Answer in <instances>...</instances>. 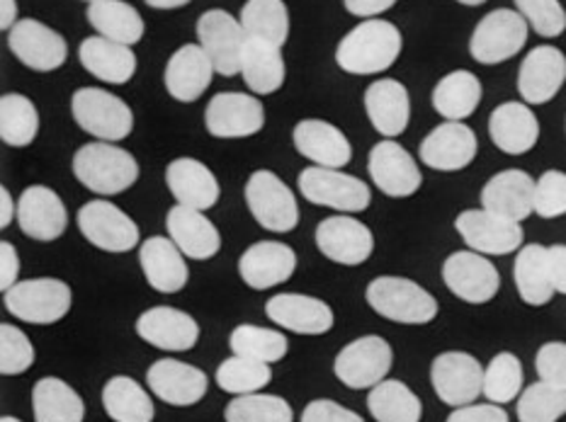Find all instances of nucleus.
<instances>
[{"label": "nucleus", "instance_id": "nucleus-51", "mask_svg": "<svg viewBox=\"0 0 566 422\" xmlns=\"http://www.w3.org/2000/svg\"><path fill=\"white\" fill-rule=\"evenodd\" d=\"M535 214L539 219L566 214V172L547 170L535 180Z\"/></svg>", "mask_w": 566, "mask_h": 422}, {"label": "nucleus", "instance_id": "nucleus-16", "mask_svg": "<svg viewBox=\"0 0 566 422\" xmlns=\"http://www.w3.org/2000/svg\"><path fill=\"white\" fill-rule=\"evenodd\" d=\"M367 172H370L375 188L391 200L413 197L423 184V172L418 168L416 158L391 139L373 146L370 156H367Z\"/></svg>", "mask_w": 566, "mask_h": 422}, {"label": "nucleus", "instance_id": "nucleus-3", "mask_svg": "<svg viewBox=\"0 0 566 422\" xmlns=\"http://www.w3.org/2000/svg\"><path fill=\"white\" fill-rule=\"evenodd\" d=\"M373 312L401 326H428L438 318L436 296L409 277H377L365 289Z\"/></svg>", "mask_w": 566, "mask_h": 422}, {"label": "nucleus", "instance_id": "nucleus-49", "mask_svg": "<svg viewBox=\"0 0 566 422\" xmlns=\"http://www.w3.org/2000/svg\"><path fill=\"white\" fill-rule=\"evenodd\" d=\"M36 359L32 340L20 328L3 323L0 326V374L20 377L30 371Z\"/></svg>", "mask_w": 566, "mask_h": 422}, {"label": "nucleus", "instance_id": "nucleus-35", "mask_svg": "<svg viewBox=\"0 0 566 422\" xmlns=\"http://www.w3.org/2000/svg\"><path fill=\"white\" fill-rule=\"evenodd\" d=\"M282 46L249 36L241 54V76L249 91L255 95H273L285 83V59Z\"/></svg>", "mask_w": 566, "mask_h": 422}, {"label": "nucleus", "instance_id": "nucleus-28", "mask_svg": "<svg viewBox=\"0 0 566 422\" xmlns=\"http://www.w3.org/2000/svg\"><path fill=\"white\" fill-rule=\"evenodd\" d=\"M482 209L523 223L535 214V180L521 168L496 172L482 188Z\"/></svg>", "mask_w": 566, "mask_h": 422}, {"label": "nucleus", "instance_id": "nucleus-43", "mask_svg": "<svg viewBox=\"0 0 566 422\" xmlns=\"http://www.w3.org/2000/svg\"><path fill=\"white\" fill-rule=\"evenodd\" d=\"M241 28L249 36L268 40L277 46L290 36V12L285 0H249L241 8Z\"/></svg>", "mask_w": 566, "mask_h": 422}, {"label": "nucleus", "instance_id": "nucleus-46", "mask_svg": "<svg viewBox=\"0 0 566 422\" xmlns=\"http://www.w3.org/2000/svg\"><path fill=\"white\" fill-rule=\"evenodd\" d=\"M214 379L221 391L233 395H249L263 391L273 381V369H270V365L255 362V359L233 355L219 365Z\"/></svg>", "mask_w": 566, "mask_h": 422}, {"label": "nucleus", "instance_id": "nucleus-13", "mask_svg": "<svg viewBox=\"0 0 566 422\" xmlns=\"http://www.w3.org/2000/svg\"><path fill=\"white\" fill-rule=\"evenodd\" d=\"M454 231L460 233L464 245L474 253L511 255L523 247V226L518 221L499 217L486 209H464L454 219Z\"/></svg>", "mask_w": 566, "mask_h": 422}, {"label": "nucleus", "instance_id": "nucleus-25", "mask_svg": "<svg viewBox=\"0 0 566 422\" xmlns=\"http://www.w3.org/2000/svg\"><path fill=\"white\" fill-rule=\"evenodd\" d=\"M137 335L156 350L188 352L200 340V326L180 308L154 306L137 318Z\"/></svg>", "mask_w": 566, "mask_h": 422}, {"label": "nucleus", "instance_id": "nucleus-38", "mask_svg": "<svg viewBox=\"0 0 566 422\" xmlns=\"http://www.w3.org/2000/svg\"><path fill=\"white\" fill-rule=\"evenodd\" d=\"M34 422H83L85 403L64 379L44 377L32 389Z\"/></svg>", "mask_w": 566, "mask_h": 422}, {"label": "nucleus", "instance_id": "nucleus-10", "mask_svg": "<svg viewBox=\"0 0 566 422\" xmlns=\"http://www.w3.org/2000/svg\"><path fill=\"white\" fill-rule=\"evenodd\" d=\"M394 365L391 345L379 335H363L336 355L334 374L353 391L375 389L389 377Z\"/></svg>", "mask_w": 566, "mask_h": 422}, {"label": "nucleus", "instance_id": "nucleus-27", "mask_svg": "<svg viewBox=\"0 0 566 422\" xmlns=\"http://www.w3.org/2000/svg\"><path fill=\"white\" fill-rule=\"evenodd\" d=\"M180 247L168 235H151L139 247V265L144 279L161 294H178L186 289L190 270Z\"/></svg>", "mask_w": 566, "mask_h": 422}, {"label": "nucleus", "instance_id": "nucleus-47", "mask_svg": "<svg viewBox=\"0 0 566 422\" xmlns=\"http://www.w3.org/2000/svg\"><path fill=\"white\" fill-rule=\"evenodd\" d=\"M227 422H294L292 405L273 393L237 395L224 411Z\"/></svg>", "mask_w": 566, "mask_h": 422}, {"label": "nucleus", "instance_id": "nucleus-52", "mask_svg": "<svg viewBox=\"0 0 566 422\" xmlns=\"http://www.w3.org/2000/svg\"><path fill=\"white\" fill-rule=\"evenodd\" d=\"M539 381L566 391V342H545L535 355Z\"/></svg>", "mask_w": 566, "mask_h": 422}, {"label": "nucleus", "instance_id": "nucleus-1", "mask_svg": "<svg viewBox=\"0 0 566 422\" xmlns=\"http://www.w3.org/2000/svg\"><path fill=\"white\" fill-rule=\"evenodd\" d=\"M401 32L387 20H365L353 28L336 49V64L353 76H375L397 64L401 54Z\"/></svg>", "mask_w": 566, "mask_h": 422}, {"label": "nucleus", "instance_id": "nucleus-50", "mask_svg": "<svg viewBox=\"0 0 566 422\" xmlns=\"http://www.w3.org/2000/svg\"><path fill=\"white\" fill-rule=\"evenodd\" d=\"M515 8L539 36H559L566 30V12L559 0H515Z\"/></svg>", "mask_w": 566, "mask_h": 422}, {"label": "nucleus", "instance_id": "nucleus-23", "mask_svg": "<svg viewBox=\"0 0 566 422\" xmlns=\"http://www.w3.org/2000/svg\"><path fill=\"white\" fill-rule=\"evenodd\" d=\"M566 83V56L557 46H535L523 59L518 71V93L525 105H545L555 101Z\"/></svg>", "mask_w": 566, "mask_h": 422}, {"label": "nucleus", "instance_id": "nucleus-62", "mask_svg": "<svg viewBox=\"0 0 566 422\" xmlns=\"http://www.w3.org/2000/svg\"><path fill=\"white\" fill-rule=\"evenodd\" d=\"M0 422H22V420H18V418H10V415H6L3 420H0Z\"/></svg>", "mask_w": 566, "mask_h": 422}, {"label": "nucleus", "instance_id": "nucleus-61", "mask_svg": "<svg viewBox=\"0 0 566 422\" xmlns=\"http://www.w3.org/2000/svg\"><path fill=\"white\" fill-rule=\"evenodd\" d=\"M458 3H462V6H470V8H476V6H484L486 0H458Z\"/></svg>", "mask_w": 566, "mask_h": 422}, {"label": "nucleus", "instance_id": "nucleus-20", "mask_svg": "<svg viewBox=\"0 0 566 422\" xmlns=\"http://www.w3.org/2000/svg\"><path fill=\"white\" fill-rule=\"evenodd\" d=\"M479 154L476 134L464 122H442L418 148L423 166L438 172H460L474 163Z\"/></svg>", "mask_w": 566, "mask_h": 422}, {"label": "nucleus", "instance_id": "nucleus-24", "mask_svg": "<svg viewBox=\"0 0 566 422\" xmlns=\"http://www.w3.org/2000/svg\"><path fill=\"white\" fill-rule=\"evenodd\" d=\"M265 316L277 328L297 335H326L336 323L334 308L326 302L294 292L270 296L265 304Z\"/></svg>", "mask_w": 566, "mask_h": 422}, {"label": "nucleus", "instance_id": "nucleus-63", "mask_svg": "<svg viewBox=\"0 0 566 422\" xmlns=\"http://www.w3.org/2000/svg\"><path fill=\"white\" fill-rule=\"evenodd\" d=\"M85 3H88V6H91V3H97V0H85Z\"/></svg>", "mask_w": 566, "mask_h": 422}, {"label": "nucleus", "instance_id": "nucleus-22", "mask_svg": "<svg viewBox=\"0 0 566 422\" xmlns=\"http://www.w3.org/2000/svg\"><path fill=\"white\" fill-rule=\"evenodd\" d=\"M146 387L158 401L176 408H190L207 395L209 379L202 369L180 362V359H156L146 371Z\"/></svg>", "mask_w": 566, "mask_h": 422}, {"label": "nucleus", "instance_id": "nucleus-36", "mask_svg": "<svg viewBox=\"0 0 566 422\" xmlns=\"http://www.w3.org/2000/svg\"><path fill=\"white\" fill-rule=\"evenodd\" d=\"M513 279L518 296L527 306H547L555 299V284H552L549 275V260L547 247L539 243L523 245L513 263Z\"/></svg>", "mask_w": 566, "mask_h": 422}, {"label": "nucleus", "instance_id": "nucleus-15", "mask_svg": "<svg viewBox=\"0 0 566 422\" xmlns=\"http://www.w3.org/2000/svg\"><path fill=\"white\" fill-rule=\"evenodd\" d=\"M197 36H200V46L212 59L219 76H239L241 54L245 40H249V34L241 28V20L233 18L227 10H207L197 20Z\"/></svg>", "mask_w": 566, "mask_h": 422}, {"label": "nucleus", "instance_id": "nucleus-18", "mask_svg": "<svg viewBox=\"0 0 566 422\" xmlns=\"http://www.w3.org/2000/svg\"><path fill=\"white\" fill-rule=\"evenodd\" d=\"M18 226L36 243H52L69 229V211L61 197L46 184H30L18 197Z\"/></svg>", "mask_w": 566, "mask_h": 422}, {"label": "nucleus", "instance_id": "nucleus-37", "mask_svg": "<svg viewBox=\"0 0 566 422\" xmlns=\"http://www.w3.org/2000/svg\"><path fill=\"white\" fill-rule=\"evenodd\" d=\"M482 81L472 71H452L433 91V107L446 122L470 119L482 103Z\"/></svg>", "mask_w": 566, "mask_h": 422}, {"label": "nucleus", "instance_id": "nucleus-2", "mask_svg": "<svg viewBox=\"0 0 566 422\" xmlns=\"http://www.w3.org/2000/svg\"><path fill=\"white\" fill-rule=\"evenodd\" d=\"M73 176L101 197H115L134 188L139 180V163L125 148L107 141L81 146L73 156Z\"/></svg>", "mask_w": 566, "mask_h": 422}, {"label": "nucleus", "instance_id": "nucleus-55", "mask_svg": "<svg viewBox=\"0 0 566 422\" xmlns=\"http://www.w3.org/2000/svg\"><path fill=\"white\" fill-rule=\"evenodd\" d=\"M18 277H20V255L15 251V245L3 241L0 243V289H3V294L15 287Z\"/></svg>", "mask_w": 566, "mask_h": 422}, {"label": "nucleus", "instance_id": "nucleus-9", "mask_svg": "<svg viewBox=\"0 0 566 422\" xmlns=\"http://www.w3.org/2000/svg\"><path fill=\"white\" fill-rule=\"evenodd\" d=\"M83 239L103 253H129L139 245V226L129 214L107 200L85 202L76 214Z\"/></svg>", "mask_w": 566, "mask_h": 422}, {"label": "nucleus", "instance_id": "nucleus-29", "mask_svg": "<svg viewBox=\"0 0 566 422\" xmlns=\"http://www.w3.org/2000/svg\"><path fill=\"white\" fill-rule=\"evenodd\" d=\"M166 231L182 255L197 260V263L212 260L221 251V233L209 217H205V211L182 204L170 207L166 214Z\"/></svg>", "mask_w": 566, "mask_h": 422}, {"label": "nucleus", "instance_id": "nucleus-33", "mask_svg": "<svg viewBox=\"0 0 566 422\" xmlns=\"http://www.w3.org/2000/svg\"><path fill=\"white\" fill-rule=\"evenodd\" d=\"M365 112L377 134L394 139L406 131L411 122V97L403 83L379 78L365 91Z\"/></svg>", "mask_w": 566, "mask_h": 422}, {"label": "nucleus", "instance_id": "nucleus-44", "mask_svg": "<svg viewBox=\"0 0 566 422\" xmlns=\"http://www.w3.org/2000/svg\"><path fill=\"white\" fill-rule=\"evenodd\" d=\"M40 134V112L30 97L8 93L0 101V139L12 148L30 146Z\"/></svg>", "mask_w": 566, "mask_h": 422}, {"label": "nucleus", "instance_id": "nucleus-14", "mask_svg": "<svg viewBox=\"0 0 566 422\" xmlns=\"http://www.w3.org/2000/svg\"><path fill=\"white\" fill-rule=\"evenodd\" d=\"M316 247L336 265L358 267L375 253V235L367 223L350 214L328 217L316 226Z\"/></svg>", "mask_w": 566, "mask_h": 422}, {"label": "nucleus", "instance_id": "nucleus-32", "mask_svg": "<svg viewBox=\"0 0 566 422\" xmlns=\"http://www.w3.org/2000/svg\"><path fill=\"white\" fill-rule=\"evenodd\" d=\"M166 184L178 204L197 211L212 209L221 197L217 176L197 158L170 160L166 168Z\"/></svg>", "mask_w": 566, "mask_h": 422}, {"label": "nucleus", "instance_id": "nucleus-6", "mask_svg": "<svg viewBox=\"0 0 566 422\" xmlns=\"http://www.w3.org/2000/svg\"><path fill=\"white\" fill-rule=\"evenodd\" d=\"M73 119L97 141H125L134 129V115L125 101L101 88H81L71 101Z\"/></svg>", "mask_w": 566, "mask_h": 422}, {"label": "nucleus", "instance_id": "nucleus-30", "mask_svg": "<svg viewBox=\"0 0 566 422\" xmlns=\"http://www.w3.org/2000/svg\"><path fill=\"white\" fill-rule=\"evenodd\" d=\"M214 64L200 44H186L168 59L164 83L178 103L200 101L214 76Z\"/></svg>", "mask_w": 566, "mask_h": 422}, {"label": "nucleus", "instance_id": "nucleus-53", "mask_svg": "<svg viewBox=\"0 0 566 422\" xmlns=\"http://www.w3.org/2000/svg\"><path fill=\"white\" fill-rule=\"evenodd\" d=\"M302 422H365L358 413L350 411V408L340 405L328 399H316L304 408Z\"/></svg>", "mask_w": 566, "mask_h": 422}, {"label": "nucleus", "instance_id": "nucleus-57", "mask_svg": "<svg viewBox=\"0 0 566 422\" xmlns=\"http://www.w3.org/2000/svg\"><path fill=\"white\" fill-rule=\"evenodd\" d=\"M397 0H343V6L355 18H377L381 12H387L389 8H394Z\"/></svg>", "mask_w": 566, "mask_h": 422}, {"label": "nucleus", "instance_id": "nucleus-60", "mask_svg": "<svg viewBox=\"0 0 566 422\" xmlns=\"http://www.w3.org/2000/svg\"><path fill=\"white\" fill-rule=\"evenodd\" d=\"M144 3L154 10H176L192 3V0H144Z\"/></svg>", "mask_w": 566, "mask_h": 422}, {"label": "nucleus", "instance_id": "nucleus-26", "mask_svg": "<svg viewBox=\"0 0 566 422\" xmlns=\"http://www.w3.org/2000/svg\"><path fill=\"white\" fill-rule=\"evenodd\" d=\"M292 141L297 154L318 168L343 170L353 160L348 136L324 119H302L292 131Z\"/></svg>", "mask_w": 566, "mask_h": 422}, {"label": "nucleus", "instance_id": "nucleus-12", "mask_svg": "<svg viewBox=\"0 0 566 422\" xmlns=\"http://www.w3.org/2000/svg\"><path fill=\"white\" fill-rule=\"evenodd\" d=\"M442 282L450 294L464 304H489L496 299L501 289V275L496 265L482 253L458 251L442 263Z\"/></svg>", "mask_w": 566, "mask_h": 422}, {"label": "nucleus", "instance_id": "nucleus-17", "mask_svg": "<svg viewBox=\"0 0 566 422\" xmlns=\"http://www.w3.org/2000/svg\"><path fill=\"white\" fill-rule=\"evenodd\" d=\"M205 127L217 139H249L265 127L263 103L245 93H219L205 109Z\"/></svg>", "mask_w": 566, "mask_h": 422}, {"label": "nucleus", "instance_id": "nucleus-39", "mask_svg": "<svg viewBox=\"0 0 566 422\" xmlns=\"http://www.w3.org/2000/svg\"><path fill=\"white\" fill-rule=\"evenodd\" d=\"M85 18L97 34L117 44L134 46L144 36L142 15L125 0H97L85 10Z\"/></svg>", "mask_w": 566, "mask_h": 422}, {"label": "nucleus", "instance_id": "nucleus-19", "mask_svg": "<svg viewBox=\"0 0 566 422\" xmlns=\"http://www.w3.org/2000/svg\"><path fill=\"white\" fill-rule=\"evenodd\" d=\"M8 46L20 64L40 73L61 68L69 56V44L64 36L32 18L20 20L8 32Z\"/></svg>", "mask_w": 566, "mask_h": 422}, {"label": "nucleus", "instance_id": "nucleus-41", "mask_svg": "<svg viewBox=\"0 0 566 422\" xmlns=\"http://www.w3.org/2000/svg\"><path fill=\"white\" fill-rule=\"evenodd\" d=\"M367 411L375 422H421L423 403L403 381L385 379L370 389Z\"/></svg>", "mask_w": 566, "mask_h": 422}, {"label": "nucleus", "instance_id": "nucleus-42", "mask_svg": "<svg viewBox=\"0 0 566 422\" xmlns=\"http://www.w3.org/2000/svg\"><path fill=\"white\" fill-rule=\"evenodd\" d=\"M229 347L233 355L249 357L263 365L282 362L290 352L285 333L261 326H237L229 335Z\"/></svg>", "mask_w": 566, "mask_h": 422}, {"label": "nucleus", "instance_id": "nucleus-8", "mask_svg": "<svg viewBox=\"0 0 566 422\" xmlns=\"http://www.w3.org/2000/svg\"><path fill=\"white\" fill-rule=\"evenodd\" d=\"M527 20L518 10L499 8L479 20L470 40V54L484 66H496L521 54L527 42Z\"/></svg>", "mask_w": 566, "mask_h": 422}, {"label": "nucleus", "instance_id": "nucleus-54", "mask_svg": "<svg viewBox=\"0 0 566 422\" xmlns=\"http://www.w3.org/2000/svg\"><path fill=\"white\" fill-rule=\"evenodd\" d=\"M446 422H511L506 408L496 403H472L454 408Z\"/></svg>", "mask_w": 566, "mask_h": 422}, {"label": "nucleus", "instance_id": "nucleus-56", "mask_svg": "<svg viewBox=\"0 0 566 422\" xmlns=\"http://www.w3.org/2000/svg\"><path fill=\"white\" fill-rule=\"evenodd\" d=\"M547 260H549V275H552V284H555V292L566 296V245L562 243L549 245Z\"/></svg>", "mask_w": 566, "mask_h": 422}, {"label": "nucleus", "instance_id": "nucleus-45", "mask_svg": "<svg viewBox=\"0 0 566 422\" xmlns=\"http://www.w3.org/2000/svg\"><path fill=\"white\" fill-rule=\"evenodd\" d=\"M525 371L521 359L513 352H499L491 362L484 367V395L489 403L509 405L518 401L523 393Z\"/></svg>", "mask_w": 566, "mask_h": 422}, {"label": "nucleus", "instance_id": "nucleus-31", "mask_svg": "<svg viewBox=\"0 0 566 422\" xmlns=\"http://www.w3.org/2000/svg\"><path fill=\"white\" fill-rule=\"evenodd\" d=\"M489 136L509 156L531 154L539 141V122L525 103H503L489 117Z\"/></svg>", "mask_w": 566, "mask_h": 422}, {"label": "nucleus", "instance_id": "nucleus-7", "mask_svg": "<svg viewBox=\"0 0 566 422\" xmlns=\"http://www.w3.org/2000/svg\"><path fill=\"white\" fill-rule=\"evenodd\" d=\"M245 204L265 231L290 233L300 226L297 197L273 170H255L245 182Z\"/></svg>", "mask_w": 566, "mask_h": 422}, {"label": "nucleus", "instance_id": "nucleus-4", "mask_svg": "<svg viewBox=\"0 0 566 422\" xmlns=\"http://www.w3.org/2000/svg\"><path fill=\"white\" fill-rule=\"evenodd\" d=\"M10 316L30 326H54L73 306V289L64 279L36 277L18 282L3 294Z\"/></svg>", "mask_w": 566, "mask_h": 422}, {"label": "nucleus", "instance_id": "nucleus-21", "mask_svg": "<svg viewBox=\"0 0 566 422\" xmlns=\"http://www.w3.org/2000/svg\"><path fill=\"white\" fill-rule=\"evenodd\" d=\"M294 270H297V253L280 241H258L239 257V277L253 292L280 287L292 279Z\"/></svg>", "mask_w": 566, "mask_h": 422}, {"label": "nucleus", "instance_id": "nucleus-59", "mask_svg": "<svg viewBox=\"0 0 566 422\" xmlns=\"http://www.w3.org/2000/svg\"><path fill=\"white\" fill-rule=\"evenodd\" d=\"M18 22V0H0V28L3 32H10Z\"/></svg>", "mask_w": 566, "mask_h": 422}, {"label": "nucleus", "instance_id": "nucleus-58", "mask_svg": "<svg viewBox=\"0 0 566 422\" xmlns=\"http://www.w3.org/2000/svg\"><path fill=\"white\" fill-rule=\"evenodd\" d=\"M18 219V202L8 188H0V229H8Z\"/></svg>", "mask_w": 566, "mask_h": 422}, {"label": "nucleus", "instance_id": "nucleus-11", "mask_svg": "<svg viewBox=\"0 0 566 422\" xmlns=\"http://www.w3.org/2000/svg\"><path fill=\"white\" fill-rule=\"evenodd\" d=\"M430 383L446 405H472L479 395H484V367L470 352H440L430 365Z\"/></svg>", "mask_w": 566, "mask_h": 422}, {"label": "nucleus", "instance_id": "nucleus-5", "mask_svg": "<svg viewBox=\"0 0 566 422\" xmlns=\"http://www.w3.org/2000/svg\"><path fill=\"white\" fill-rule=\"evenodd\" d=\"M297 188L310 204L334 209L340 214H358L373 204L370 184L336 168H304Z\"/></svg>", "mask_w": 566, "mask_h": 422}, {"label": "nucleus", "instance_id": "nucleus-34", "mask_svg": "<svg viewBox=\"0 0 566 422\" xmlns=\"http://www.w3.org/2000/svg\"><path fill=\"white\" fill-rule=\"evenodd\" d=\"M78 59L85 71L109 85H125L137 73V56H134L132 46L105 40V36L83 40Z\"/></svg>", "mask_w": 566, "mask_h": 422}, {"label": "nucleus", "instance_id": "nucleus-40", "mask_svg": "<svg viewBox=\"0 0 566 422\" xmlns=\"http://www.w3.org/2000/svg\"><path fill=\"white\" fill-rule=\"evenodd\" d=\"M103 408L113 422H154L151 393L129 377H113L103 389Z\"/></svg>", "mask_w": 566, "mask_h": 422}, {"label": "nucleus", "instance_id": "nucleus-48", "mask_svg": "<svg viewBox=\"0 0 566 422\" xmlns=\"http://www.w3.org/2000/svg\"><path fill=\"white\" fill-rule=\"evenodd\" d=\"M515 413L521 422H559L566 415V391L545 381L531 383L518 395Z\"/></svg>", "mask_w": 566, "mask_h": 422}]
</instances>
